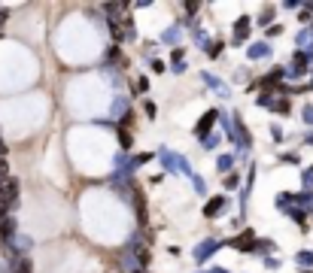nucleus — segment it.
Listing matches in <instances>:
<instances>
[{
    "label": "nucleus",
    "mask_w": 313,
    "mask_h": 273,
    "mask_svg": "<svg viewBox=\"0 0 313 273\" xmlns=\"http://www.w3.org/2000/svg\"><path fill=\"white\" fill-rule=\"evenodd\" d=\"M310 64H313L310 52L298 49V52L292 55V67H289V76H292V79H304V76H307V70H310Z\"/></svg>",
    "instance_id": "f257e3e1"
},
{
    "label": "nucleus",
    "mask_w": 313,
    "mask_h": 273,
    "mask_svg": "<svg viewBox=\"0 0 313 273\" xmlns=\"http://www.w3.org/2000/svg\"><path fill=\"white\" fill-rule=\"evenodd\" d=\"M255 231L250 228V231H243V234H237L234 240H228V246H234V249H240V252H255Z\"/></svg>",
    "instance_id": "f03ea898"
},
{
    "label": "nucleus",
    "mask_w": 313,
    "mask_h": 273,
    "mask_svg": "<svg viewBox=\"0 0 313 273\" xmlns=\"http://www.w3.org/2000/svg\"><path fill=\"white\" fill-rule=\"evenodd\" d=\"M216 119H219V109H210V113H204L201 119H198V124H195V137H210V127L216 124Z\"/></svg>",
    "instance_id": "7ed1b4c3"
},
{
    "label": "nucleus",
    "mask_w": 313,
    "mask_h": 273,
    "mask_svg": "<svg viewBox=\"0 0 313 273\" xmlns=\"http://www.w3.org/2000/svg\"><path fill=\"white\" fill-rule=\"evenodd\" d=\"M225 207H228V197H225V194H216V197H210V200L204 204V215H207V218H216Z\"/></svg>",
    "instance_id": "20e7f679"
},
{
    "label": "nucleus",
    "mask_w": 313,
    "mask_h": 273,
    "mask_svg": "<svg viewBox=\"0 0 313 273\" xmlns=\"http://www.w3.org/2000/svg\"><path fill=\"white\" fill-rule=\"evenodd\" d=\"M219 246H222L219 240H204V243H198V246H195V261H198V264H204V261L210 258V255H213Z\"/></svg>",
    "instance_id": "39448f33"
},
{
    "label": "nucleus",
    "mask_w": 313,
    "mask_h": 273,
    "mask_svg": "<svg viewBox=\"0 0 313 273\" xmlns=\"http://www.w3.org/2000/svg\"><path fill=\"white\" fill-rule=\"evenodd\" d=\"M250 28H252V18H250V15H240L237 22H234V43H243V40H247Z\"/></svg>",
    "instance_id": "423d86ee"
},
{
    "label": "nucleus",
    "mask_w": 313,
    "mask_h": 273,
    "mask_svg": "<svg viewBox=\"0 0 313 273\" xmlns=\"http://www.w3.org/2000/svg\"><path fill=\"white\" fill-rule=\"evenodd\" d=\"M216 167H219V173H231V167H234V155H219Z\"/></svg>",
    "instance_id": "0eeeda50"
},
{
    "label": "nucleus",
    "mask_w": 313,
    "mask_h": 273,
    "mask_svg": "<svg viewBox=\"0 0 313 273\" xmlns=\"http://www.w3.org/2000/svg\"><path fill=\"white\" fill-rule=\"evenodd\" d=\"M289 218H292V222H295V225H301V228L307 225V212H304L301 207H295V210H289Z\"/></svg>",
    "instance_id": "6e6552de"
},
{
    "label": "nucleus",
    "mask_w": 313,
    "mask_h": 273,
    "mask_svg": "<svg viewBox=\"0 0 313 273\" xmlns=\"http://www.w3.org/2000/svg\"><path fill=\"white\" fill-rule=\"evenodd\" d=\"M268 52H271V46H268V43H255V46L250 49V58H265Z\"/></svg>",
    "instance_id": "1a4fd4ad"
},
{
    "label": "nucleus",
    "mask_w": 313,
    "mask_h": 273,
    "mask_svg": "<svg viewBox=\"0 0 313 273\" xmlns=\"http://www.w3.org/2000/svg\"><path fill=\"white\" fill-rule=\"evenodd\" d=\"M295 204H298V207H313V191H301V194H295Z\"/></svg>",
    "instance_id": "9d476101"
},
{
    "label": "nucleus",
    "mask_w": 313,
    "mask_h": 273,
    "mask_svg": "<svg viewBox=\"0 0 313 273\" xmlns=\"http://www.w3.org/2000/svg\"><path fill=\"white\" fill-rule=\"evenodd\" d=\"M119 146H122V149H131V146H134V137L128 131H122V127H119Z\"/></svg>",
    "instance_id": "9b49d317"
},
{
    "label": "nucleus",
    "mask_w": 313,
    "mask_h": 273,
    "mask_svg": "<svg viewBox=\"0 0 313 273\" xmlns=\"http://www.w3.org/2000/svg\"><path fill=\"white\" fill-rule=\"evenodd\" d=\"M271 109H274V113H280V116H286V113H289V100H286V97L274 100V106H271Z\"/></svg>",
    "instance_id": "f8f14e48"
},
{
    "label": "nucleus",
    "mask_w": 313,
    "mask_h": 273,
    "mask_svg": "<svg viewBox=\"0 0 313 273\" xmlns=\"http://www.w3.org/2000/svg\"><path fill=\"white\" fill-rule=\"evenodd\" d=\"M222 40H216V43H210V49H207V55H210V58H219V55H222Z\"/></svg>",
    "instance_id": "ddd939ff"
},
{
    "label": "nucleus",
    "mask_w": 313,
    "mask_h": 273,
    "mask_svg": "<svg viewBox=\"0 0 313 273\" xmlns=\"http://www.w3.org/2000/svg\"><path fill=\"white\" fill-rule=\"evenodd\" d=\"M301 116H304V121H307V124L313 127V103H307V106L301 109Z\"/></svg>",
    "instance_id": "4468645a"
},
{
    "label": "nucleus",
    "mask_w": 313,
    "mask_h": 273,
    "mask_svg": "<svg viewBox=\"0 0 313 273\" xmlns=\"http://www.w3.org/2000/svg\"><path fill=\"white\" fill-rule=\"evenodd\" d=\"M143 109H146V116H149V119H155V116H158V106H155L152 100H146V103H143Z\"/></svg>",
    "instance_id": "2eb2a0df"
},
{
    "label": "nucleus",
    "mask_w": 313,
    "mask_h": 273,
    "mask_svg": "<svg viewBox=\"0 0 313 273\" xmlns=\"http://www.w3.org/2000/svg\"><path fill=\"white\" fill-rule=\"evenodd\" d=\"M298 261L301 264H313V252H298Z\"/></svg>",
    "instance_id": "dca6fc26"
},
{
    "label": "nucleus",
    "mask_w": 313,
    "mask_h": 273,
    "mask_svg": "<svg viewBox=\"0 0 313 273\" xmlns=\"http://www.w3.org/2000/svg\"><path fill=\"white\" fill-rule=\"evenodd\" d=\"M280 33H283V25H271L268 28V36H280Z\"/></svg>",
    "instance_id": "f3484780"
},
{
    "label": "nucleus",
    "mask_w": 313,
    "mask_h": 273,
    "mask_svg": "<svg viewBox=\"0 0 313 273\" xmlns=\"http://www.w3.org/2000/svg\"><path fill=\"white\" fill-rule=\"evenodd\" d=\"M152 73H164V61L155 58V61H152Z\"/></svg>",
    "instance_id": "a211bd4d"
},
{
    "label": "nucleus",
    "mask_w": 313,
    "mask_h": 273,
    "mask_svg": "<svg viewBox=\"0 0 313 273\" xmlns=\"http://www.w3.org/2000/svg\"><path fill=\"white\" fill-rule=\"evenodd\" d=\"M271 137H274L277 143H280V140H283V131H280V127H277V124H274V127H271Z\"/></svg>",
    "instance_id": "6ab92c4d"
},
{
    "label": "nucleus",
    "mask_w": 313,
    "mask_h": 273,
    "mask_svg": "<svg viewBox=\"0 0 313 273\" xmlns=\"http://www.w3.org/2000/svg\"><path fill=\"white\" fill-rule=\"evenodd\" d=\"M137 88L146 91V88H149V79H146V76H140V79H137Z\"/></svg>",
    "instance_id": "aec40b11"
},
{
    "label": "nucleus",
    "mask_w": 313,
    "mask_h": 273,
    "mask_svg": "<svg viewBox=\"0 0 313 273\" xmlns=\"http://www.w3.org/2000/svg\"><path fill=\"white\" fill-rule=\"evenodd\" d=\"M283 161H286V164H298V155H292V152H286V155H283Z\"/></svg>",
    "instance_id": "412c9836"
},
{
    "label": "nucleus",
    "mask_w": 313,
    "mask_h": 273,
    "mask_svg": "<svg viewBox=\"0 0 313 273\" xmlns=\"http://www.w3.org/2000/svg\"><path fill=\"white\" fill-rule=\"evenodd\" d=\"M149 161H152V155H137L134 158V164H149Z\"/></svg>",
    "instance_id": "4be33fe9"
},
{
    "label": "nucleus",
    "mask_w": 313,
    "mask_h": 273,
    "mask_svg": "<svg viewBox=\"0 0 313 273\" xmlns=\"http://www.w3.org/2000/svg\"><path fill=\"white\" fill-rule=\"evenodd\" d=\"M225 185H228V188H234V185H237V176H234V173H228V179H225Z\"/></svg>",
    "instance_id": "5701e85b"
},
{
    "label": "nucleus",
    "mask_w": 313,
    "mask_h": 273,
    "mask_svg": "<svg viewBox=\"0 0 313 273\" xmlns=\"http://www.w3.org/2000/svg\"><path fill=\"white\" fill-rule=\"evenodd\" d=\"M0 158H6V143L0 140Z\"/></svg>",
    "instance_id": "b1692460"
},
{
    "label": "nucleus",
    "mask_w": 313,
    "mask_h": 273,
    "mask_svg": "<svg viewBox=\"0 0 313 273\" xmlns=\"http://www.w3.org/2000/svg\"><path fill=\"white\" fill-rule=\"evenodd\" d=\"M307 146H313V134H307Z\"/></svg>",
    "instance_id": "393cba45"
},
{
    "label": "nucleus",
    "mask_w": 313,
    "mask_h": 273,
    "mask_svg": "<svg viewBox=\"0 0 313 273\" xmlns=\"http://www.w3.org/2000/svg\"><path fill=\"white\" fill-rule=\"evenodd\" d=\"M134 273H143V270H134Z\"/></svg>",
    "instance_id": "a878e982"
}]
</instances>
